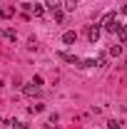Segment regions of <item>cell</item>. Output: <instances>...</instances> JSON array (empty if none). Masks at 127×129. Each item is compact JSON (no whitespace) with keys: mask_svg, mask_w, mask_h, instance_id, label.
<instances>
[{"mask_svg":"<svg viewBox=\"0 0 127 129\" xmlns=\"http://www.w3.org/2000/svg\"><path fill=\"white\" fill-rule=\"evenodd\" d=\"M62 8L65 10H75L77 8V0H62Z\"/></svg>","mask_w":127,"mask_h":129,"instance_id":"cell-10","label":"cell"},{"mask_svg":"<svg viewBox=\"0 0 127 129\" xmlns=\"http://www.w3.org/2000/svg\"><path fill=\"white\" fill-rule=\"evenodd\" d=\"M0 35H3V30H0Z\"/></svg>","mask_w":127,"mask_h":129,"instance_id":"cell-21","label":"cell"},{"mask_svg":"<svg viewBox=\"0 0 127 129\" xmlns=\"http://www.w3.org/2000/svg\"><path fill=\"white\" fill-rule=\"evenodd\" d=\"M107 129H122V124L115 122V119H110V122H107Z\"/></svg>","mask_w":127,"mask_h":129,"instance_id":"cell-13","label":"cell"},{"mask_svg":"<svg viewBox=\"0 0 127 129\" xmlns=\"http://www.w3.org/2000/svg\"><path fill=\"white\" fill-rule=\"evenodd\" d=\"M57 57L65 60V62H70V64H80V60L75 57V55H70V52H57Z\"/></svg>","mask_w":127,"mask_h":129,"instance_id":"cell-3","label":"cell"},{"mask_svg":"<svg viewBox=\"0 0 127 129\" xmlns=\"http://www.w3.org/2000/svg\"><path fill=\"white\" fill-rule=\"evenodd\" d=\"M15 15V10H13V8H0V17H5V20H8V17H13Z\"/></svg>","mask_w":127,"mask_h":129,"instance_id":"cell-9","label":"cell"},{"mask_svg":"<svg viewBox=\"0 0 127 129\" xmlns=\"http://www.w3.org/2000/svg\"><path fill=\"white\" fill-rule=\"evenodd\" d=\"M100 27H105L107 32H115V30H117V17H115V13H107V15L102 17Z\"/></svg>","mask_w":127,"mask_h":129,"instance_id":"cell-1","label":"cell"},{"mask_svg":"<svg viewBox=\"0 0 127 129\" xmlns=\"http://www.w3.org/2000/svg\"><path fill=\"white\" fill-rule=\"evenodd\" d=\"M52 17H55V22H62V10H55V13H52Z\"/></svg>","mask_w":127,"mask_h":129,"instance_id":"cell-15","label":"cell"},{"mask_svg":"<svg viewBox=\"0 0 127 129\" xmlns=\"http://www.w3.org/2000/svg\"><path fill=\"white\" fill-rule=\"evenodd\" d=\"M92 64H95V60H82V62H80V67H92Z\"/></svg>","mask_w":127,"mask_h":129,"instance_id":"cell-18","label":"cell"},{"mask_svg":"<svg viewBox=\"0 0 127 129\" xmlns=\"http://www.w3.org/2000/svg\"><path fill=\"white\" fill-rule=\"evenodd\" d=\"M100 32H102V27H100V25H90V27H87V40H90L92 45L100 40Z\"/></svg>","mask_w":127,"mask_h":129,"instance_id":"cell-2","label":"cell"},{"mask_svg":"<svg viewBox=\"0 0 127 129\" xmlns=\"http://www.w3.org/2000/svg\"><path fill=\"white\" fill-rule=\"evenodd\" d=\"M23 92H25V97H37V92H40V87H35V84H25V87H23Z\"/></svg>","mask_w":127,"mask_h":129,"instance_id":"cell-4","label":"cell"},{"mask_svg":"<svg viewBox=\"0 0 127 129\" xmlns=\"http://www.w3.org/2000/svg\"><path fill=\"white\" fill-rule=\"evenodd\" d=\"M97 64H100V67H107V55H100V57H97Z\"/></svg>","mask_w":127,"mask_h":129,"instance_id":"cell-14","label":"cell"},{"mask_svg":"<svg viewBox=\"0 0 127 129\" xmlns=\"http://www.w3.org/2000/svg\"><path fill=\"white\" fill-rule=\"evenodd\" d=\"M32 84H35V87H43V77H40V75H35V77H32Z\"/></svg>","mask_w":127,"mask_h":129,"instance_id":"cell-16","label":"cell"},{"mask_svg":"<svg viewBox=\"0 0 127 129\" xmlns=\"http://www.w3.org/2000/svg\"><path fill=\"white\" fill-rule=\"evenodd\" d=\"M110 55H112V57H120V55H122V47H120V45H112V47H110Z\"/></svg>","mask_w":127,"mask_h":129,"instance_id":"cell-11","label":"cell"},{"mask_svg":"<svg viewBox=\"0 0 127 129\" xmlns=\"http://www.w3.org/2000/svg\"><path fill=\"white\" fill-rule=\"evenodd\" d=\"M75 40H77V32H75V30H67L62 35V42H65V45H72Z\"/></svg>","mask_w":127,"mask_h":129,"instance_id":"cell-6","label":"cell"},{"mask_svg":"<svg viewBox=\"0 0 127 129\" xmlns=\"http://www.w3.org/2000/svg\"><path fill=\"white\" fill-rule=\"evenodd\" d=\"M117 40H120V42H125L127 40V25H122V22H117Z\"/></svg>","mask_w":127,"mask_h":129,"instance_id":"cell-5","label":"cell"},{"mask_svg":"<svg viewBox=\"0 0 127 129\" xmlns=\"http://www.w3.org/2000/svg\"><path fill=\"white\" fill-rule=\"evenodd\" d=\"M43 109H45V104H32L30 107V112H43Z\"/></svg>","mask_w":127,"mask_h":129,"instance_id":"cell-17","label":"cell"},{"mask_svg":"<svg viewBox=\"0 0 127 129\" xmlns=\"http://www.w3.org/2000/svg\"><path fill=\"white\" fill-rule=\"evenodd\" d=\"M122 13H125V15H127V5H122Z\"/></svg>","mask_w":127,"mask_h":129,"instance_id":"cell-20","label":"cell"},{"mask_svg":"<svg viewBox=\"0 0 127 129\" xmlns=\"http://www.w3.org/2000/svg\"><path fill=\"white\" fill-rule=\"evenodd\" d=\"M30 10H32V15H35V17H43V15H45V8H43V5H32Z\"/></svg>","mask_w":127,"mask_h":129,"instance_id":"cell-8","label":"cell"},{"mask_svg":"<svg viewBox=\"0 0 127 129\" xmlns=\"http://www.w3.org/2000/svg\"><path fill=\"white\" fill-rule=\"evenodd\" d=\"M48 3V10L55 13V10H62V0H45Z\"/></svg>","mask_w":127,"mask_h":129,"instance_id":"cell-7","label":"cell"},{"mask_svg":"<svg viewBox=\"0 0 127 129\" xmlns=\"http://www.w3.org/2000/svg\"><path fill=\"white\" fill-rule=\"evenodd\" d=\"M3 35H5V37H8L10 42H15V37H17V35H15V30H10V27H8V30L3 32Z\"/></svg>","mask_w":127,"mask_h":129,"instance_id":"cell-12","label":"cell"},{"mask_svg":"<svg viewBox=\"0 0 127 129\" xmlns=\"http://www.w3.org/2000/svg\"><path fill=\"white\" fill-rule=\"evenodd\" d=\"M15 129H30V127H28L25 122H15Z\"/></svg>","mask_w":127,"mask_h":129,"instance_id":"cell-19","label":"cell"}]
</instances>
